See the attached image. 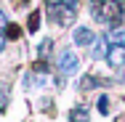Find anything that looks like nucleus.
I'll return each instance as SVG.
<instances>
[{"label":"nucleus","instance_id":"obj_1","mask_svg":"<svg viewBox=\"0 0 125 122\" xmlns=\"http://www.w3.org/2000/svg\"><path fill=\"white\" fill-rule=\"evenodd\" d=\"M88 11L91 19L106 29L125 27V0H91Z\"/></svg>","mask_w":125,"mask_h":122},{"label":"nucleus","instance_id":"obj_2","mask_svg":"<svg viewBox=\"0 0 125 122\" xmlns=\"http://www.w3.org/2000/svg\"><path fill=\"white\" fill-rule=\"evenodd\" d=\"M101 37L106 43L104 61L109 64V69L117 72V77H123V72H125V27H115V29L104 32Z\"/></svg>","mask_w":125,"mask_h":122},{"label":"nucleus","instance_id":"obj_3","mask_svg":"<svg viewBox=\"0 0 125 122\" xmlns=\"http://www.w3.org/2000/svg\"><path fill=\"white\" fill-rule=\"evenodd\" d=\"M56 69L61 77H69V74H77L80 69V58H77V53L72 48H64L59 50V56H56Z\"/></svg>","mask_w":125,"mask_h":122},{"label":"nucleus","instance_id":"obj_4","mask_svg":"<svg viewBox=\"0 0 125 122\" xmlns=\"http://www.w3.org/2000/svg\"><path fill=\"white\" fill-rule=\"evenodd\" d=\"M72 40H75V45H80V48H91V45L99 40V35H96L91 27L80 24V27H75V32H72Z\"/></svg>","mask_w":125,"mask_h":122},{"label":"nucleus","instance_id":"obj_5","mask_svg":"<svg viewBox=\"0 0 125 122\" xmlns=\"http://www.w3.org/2000/svg\"><path fill=\"white\" fill-rule=\"evenodd\" d=\"M101 85H109V80H101L99 74H85V77H80V82H77V90H93V88H101Z\"/></svg>","mask_w":125,"mask_h":122},{"label":"nucleus","instance_id":"obj_6","mask_svg":"<svg viewBox=\"0 0 125 122\" xmlns=\"http://www.w3.org/2000/svg\"><path fill=\"white\" fill-rule=\"evenodd\" d=\"M67 120H69V122H88V120H91V109H88V106H83V103H77V106L69 109Z\"/></svg>","mask_w":125,"mask_h":122},{"label":"nucleus","instance_id":"obj_7","mask_svg":"<svg viewBox=\"0 0 125 122\" xmlns=\"http://www.w3.org/2000/svg\"><path fill=\"white\" fill-rule=\"evenodd\" d=\"M8 101H11V85L8 82H0V112L8 109Z\"/></svg>","mask_w":125,"mask_h":122},{"label":"nucleus","instance_id":"obj_8","mask_svg":"<svg viewBox=\"0 0 125 122\" xmlns=\"http://www.w3.org/2000/svg\"><path fill=\"white\" fill-rule=\"evenodd\" d=\"M51 48H53V40H51V37H43V43L37 45V56H40V58H48Z\"/></svg>","mask_w":125,"mask_h":122},{"label":"nucleus","instance_id":"obj_9","mask_svg":"<svg viewBox=\"0 0 125 122\" xmlns=\"http://www.w3.org/2000/svg\"><path fill=\"white\" fill-rule=\"evenodd\" d=\"M109 103H112V101H109V96H106V93H101L99 101H96V109H99V114H104V117L109 114Z\"/></svg>","mask_w":125,"mask_h":122},{"label":"nucleus","instance_id":"obj_10","mask_svg":"<svg viewBox=\"0 0 125 122\" xmlns=\"http://www.w3.org/2000/svg\"><path fill=\"white\" fill-rule=\"evenodd\" d=\"M37 21H40V11H35V13L29 16V24H27V29H29V32H37Z\"/></svg>","mask_w":125,"mask_h":122}]
</instances>
